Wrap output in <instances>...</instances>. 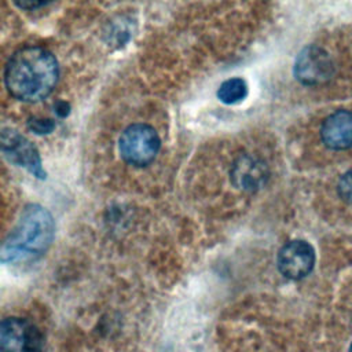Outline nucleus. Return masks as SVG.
<instances>
[{
    "instance_id": "f257e3e1",
    "label": "nucleus",
    "mask_w": 352,
    "mask_h": 352,
    "mask_svg": "<svg viewBox=\"0 0 352 352\" xmlns=\"http://www.w3.org/2000/svg\"><path fill=\"white\" fill-rule=\"evenodd\" d=\"M58 77L59 66L54 54L36 45L15 51L4 70L7 91L23 102L47 98L54 91Z\"/></svg>"
},
{
    "instance_id": "f03ea898",
    "label": "nucleus",
    "mask_w": 352,
    "mask_h": 352,
    "mask_svg": "<svg viewBox=\"0 0 352 352\" xmlns=\"http://www.w3.org/2000/svg\"><path fill=\"white\" fill-rule=\"evenodd\" d=\"M55 234L51 213L37 205H28L1 246L4 263H25L38 258L50 248Z\"/></svg>"
},
{
    "instance_id": "7ed1b4c3",
    "label": "nucleus",
    "mask_w": 352,
    "mask_h": 352,
    "mask_svg": "<svg viewBox=\"0 0 352 352\" xmlns=\"http://www.w3.org/2000/svg\"><path fill=\"white\" fill-rule=\"evenodd\" d=\"M118 143L124 161L135 166L148 165L161 147L158 133L147 124L129 125L121 133Z\"/></svg>"
},
{
    "instance_id": "20e7f679",
    "label": "nucleus",
    "mask_w": 352,
    "mask_h": 352,
    "mask_svg": "<svg viewBox=\"0 0 352 352\" xmlns=\"http://www.w3.org/2000/svg\"><path fill=\"white\" fill-rule=\"evenodd\" d=\"M43 336L28 319L11 316L0 324V352H41Z\"/></svg>"
},
{
    "instance_id": "39448f33",
    "label": "nucleus",
    "mask_w": 352,
    "mask_h": 352,
    "mask_svg": "<svg viewBox=\"0 0 352 352\" xmlns=\"http://www.w3.org/2000/svg\"><path fill=\"white\" fill-rule=\"evenodd\" d=\"M1 151L10 162L25 168L38 179H45L38 150L18 131L11 128L1 131Z\"/></svg>"
},
{
    "instance_id": "423d86ee",
    "label": "nucleus",
    "mask_w": 352,
    "mask_h": 352,
    "mask_svg": "<svg viewBox=\"0 0 352 352\" xmlns=\"http://www.w3.org/2000/svg\"><path fill=\"white\" fill-rule=\"evenodd\" d=\"M334 74V63L330 55L318 45H308L300 51L294 63L296 78L305 85H319Z\"/></svg>"
},
{
    "instance_id": "0eeeda50",
    "label": "nucleus",
    "mask_w": 352,
    "mask_h": 352,
    "mask_svg": "<svg viewBox=\"0 0 352 352\" xmlns=\"http://www.w3.org/2000/svg\"><path fill=\"white\" fill-rule=\"evenodd\" d=\"M276 264L280 274L289 279L305 278L314 268L315 250L305 241H290L279 250Z\"/></svg>"
},
{
    "instance_id": "6e6552de",
    "label": "nucleus",
    "mask_w": 352,
    "mask_h": 352,
    "mask_svg": "<svg viewBox=\"0 0 352 352\" xmlns=\"http://www.w3.org/2000/svg\"><path fill=\"white\" fill-rule=\"evenodd\" d=\"M320 138L331 150H348L352 147V111L337 110L323 121Z\"/></svg>"
},
{
    "instance_id": "1a4fd4ad",
    "label": "nucleus",
    "mask_w": 352,
    "mask_h": 352,
    "mask_svg": "<svg viewBox=\"0 0 352 352\" xmlns=\"http://www.w3.org/2000/svg\"><path fill=\"white\" fill-rule=\"evenodd\" d=\"M232 183L242 190L253 191L263 187L268 179L265 162L252 155L239 157L231 168Z\"/></svg>"
},
{
    "instance_id": "9d476101",
    "label": "nucleus",
    "mask_w": 352,
    "mask_h": 352,
    "mask_svg": "<svg viewBox=\"0 0 352 352\" xmlns=\"http://www.w3.org/2000/svg\"><path fill=\"white\" fill-rule=\"evenodd\" d=\"M248 95L246 81L241 77L228 78L217 89V98L226 104H234L243 100Z\"/></svg>"
},
{
    "instance_id": "9b49d317",
    "label": "nucleus",
    "mask_w": 352,
    "mask_h": 352,
    "mask_svg": "<svg viewBox=\"0 0 352 352\" xmlns=\"http://www.w3.org/2000/svg\"><path fill=\"white\" fill-rule=\"evenodd\" d=\"M28 126H29L30 131H33L37 135H45V133H50V132L54 131L55 122L50 118L34 117V118H30L28 121Z\"/></svg>"
},
{
    "instance_id": "f8f14e48",
    "label": "nucleus",
    "mask_w": 352,
    "mask_h": 352,
    "mask_svg": "<svg viewBox=\"0 0 352 352\" xmlns=\"http://www.w3.org/2000/svg\"><path fill=\"white\" fill-rule=\"evenodd\" d=\"M338 194L340 197L348 202L352 204V169H349L346 173H344L338 182Z\"/></svg>"
},
{
    "instance_id": "ddd939ff",
    "label": "nucleus",
    "mask_w": 352,
    "mask_h": 352,
    "mask_svg": "<svg viewBox=\"0 0 352 352\" xmlns=\"http://www.w3.org/2000/svg\"><path fill=\"white\" fill-rule=\"evenodd\" d=\"M54 111L56 113V116L58 117H66L69 113H70V104L67 103V102H63V100H60V102H58L55 106H54Z\"/></svg>"
},
{
    "instance_id": "4468645a",
    "label": "nucleus",
    "mask_w": 352,
    "mask_h": 352,
    "mask_svg": "<svg viewBox=\"0 0 352 352\" xmlns=\"http://www.w3.org/2000/svg\"><path fill=\"white\" fill-rule=\"evenodd\" d=\"M19 7L22 8H37V7H41V6H45V3L43 1H22V3H16Z\"/></svg>"
},
{
    "instance_id": "2eb2a0df",
    "label": "nucleus",
    "mask_w": 352,
    "mask_h": 352,
    "mask_svg": "<svg viewBox=\"0 0 352 352\" xmlns=\"http://www.w3.org/2000/svg\"><path fill=\"white\" fill-rule=\"evenodd\" d=\"M349 352H352V344H351V346H349Z\"/></svg>"
}]
</instances>
